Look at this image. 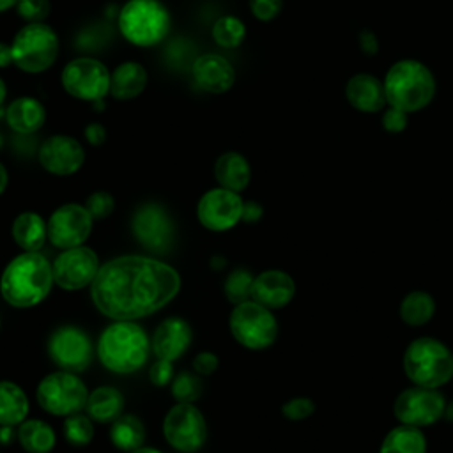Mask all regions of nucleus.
I'll return each mask as SVG.
<instances>
[{"mask_svg":"<svg viewBox=\"0 0 453 453\" xmlns=\"http://www.w3.org/2000/svg\"><path fill=\"white\" fill-rule=\"evenodd\" d=\"M5 94H7V88H5V83H4V80L0 78V104L4 103V99H5Z\"/></svg>","mask_w":453,"mask_h":453,"instance_id":"obj_51","label":"nucleus"},{"mask_svg":"<svg viewBox=\"0 0 453 453\" xmlns=\"http://www.w3.org/2000/svg\"><path fill=\"white\" fill-rule=\"evenodd\" d=\"M41 166L53 175H73L85 161V150L81 143L67 134H53L46 138L39 147Z\"/></svg>","mask_w":453,"mask_h":453,"instance_id":"obj_17","label":"nucleus"},{"mask_svg":"<svg viewBox=\"0 0 453 453\" xmlns=\"http://www.w3.org/2000/svg\"><path fill=\"white\" fill-rule=\"evenodd\" d=\"M9 64H12V51H11V44H7V42H0V67H7Z\"/></svg>","mask_w":453,"mask_h":453,"instance_id":"obj_46","label":"nucleus"},{"mask_svg":"<svg viewBox=\"0 0 453 453\" xmlns=\"http://www.w3.org/2000/svg\"><path fill=\"white\" fill-rule=\"evenodd\" d=\"M12 239L23 251H39L48 239V223L35 212H21L12 221Z\"/></svg>","mask_w":453,"mask_h":453,"instance_id":"obj_26","label":"nucleus"},{"mask_svg":"<svg viewBox=\"0 0 453 453\" xmlns=\"http://www.w3.org/2000/svg\"><path fill=\"white\" fill-rule=\"evenodd\" d=\"M94 218L85 205L64 203L57 207L48 221V239L55 248L67 250L81 246L92 232Z\"/></svg>","mask_w":453,"mask_h":453,"instance_id":"obj_14","label":"nucleus"},{"mask_svg":"<svg viewBox=\"0 0 453 453\" xmlns=\"http://www.w3.org/2000/svg\"><path fill=\"white\" fill-rule=\"evenodd\" d=\"M129 453H163V451H159V449H156V448L142 446V448H138V449H134V451H129Z\"/></svg>","mask_w":453,"mask_h":453,"instance_id":"obj_49","label":"nucleus"},{"mask_svg":"<svg viewBox=\"0 0 453 453\" xmlns=\"http://www.w3.org/2000/svg\"><path fill=\"white\" fill-rule=\"evenodd\" d=\"M5 120L12 131L19 134H30L42 127L46 120V110L35 97L23 96L7 106Z\"/></svg>","mask_w":453,"mask_h":453,"instance_id":"obj_23","label":"nucleus"},{"mask_svg":"<svg viewBox=\"0 0 453 453\" xmlns=\"http://www.w3.org/2000/svg\"><path fill=\"white\" fill-rule=\"evenodd\" d=\"M150 343L145 331L133 320H115L99 336L97 357L113 373H133L149 357Z\"/></svg>","mask_w":453,"mask_h":453,"instance_id":"obj_3","label":"nucleus"},{"mask_svg":"<svg viewBox=\"0 0 453 453\" xmlns=\"http://www.w3.org/2000/svg\"><path fill=\"white\" fill-rule=\"evenodd\" d=\"M7 184H9V173H7V168L0 163V195L5 191Z\"/></svg>","mask_w":453,"mask_h":453,"instance_id":"obj_47","label":"nucleus"},{"mask_svg":"<svg viewBox=\"0 0 453 453\" xmlns=\"http://www.w3.org/2000/svg\"><path fill=\"white\" fill-rule=\"evenodd\" d=\"M64 435L73 446H87L94 439V425L90 416L71 414L64 421Z\"/></svg>","mask_w":453,"mask_h":453,"instance_id":"obj_34","label":"nucleus"},{"mask_svg":"<svg viewBox=\"0 0 453 453\" xmlns=\"http://www.w3.org/2000/svg\"><path fill=\"white\" fill-rule=\"evenodd\" d=\"M435 313V301L425 290H411L400 303V319L412 327L425 326Z\"/></svg>","mask_w":453,"mask_h":453,"instance_id":"obj_32","label":"nucleus"},{"mask_svg":"<svg viewBox=\"0 0 453 453\" xmlns=\"http://www.w3.org/2000/svg\"><path fill=\"white\" fill-rule=\"evenodd\" d=\"M133 234L142 246L161 251L170 244L173 225L168 212L157 203H143L133 214Z\"/></svg>","mask_w":453,"mask_h":453,"instance_id":"obj_18","label":"nucleus"},{"mask_svg":"<svg viewBox=\"0 0 453 453\" xmlns=\"http://www.w3.org/2000/svg\"><path fill=\"white\" fill-rule=\"evenodd\" d=\"M244 23L232 14L218 18L212 25V39L223 48H237L244 41Z\"/></svg>","mask_w":453,"mask_h":453,"instance_id":"obj_33","label":"nucleus"},{"mask_svg":"<svg viewBox=\"0 0 453 453\" xmlns=\"http://www.w3.org/2000/svg\"><path fill=\"white\" fill-rule=\"evenodd\" d=\"M379 453H426V437L421 428L400 423L386 434Z\"/></svg>","mask_w":453,"mask_h":453,"instance_id":"obj_29","label":"nucleus"},{"mask_svg":"<svg viewBox=\"0 0 453 453\" xmlns=\"http://www.w3.org/2000/svg\"><path fill=\"white\" fill-rule=\"evenodd\" d=\"M296 296L292 276L280 269H267L255 276L251 285V299L269 310L287 306Z\"/></svg>","mask_w":453,"mask_h":453,"instance_id":"obj_19","label":"nucleus"},{"mask_svg":"<svg viewBox=\"0 0 453 453\" xmlns=\"http://www.w3.org/2000/svg\"><path fill=\"white\" fill-rule=\"evenodd\" d=\"M191 340H193L191 326L184 319L170 317L156 327L150 340V347L157 359L173 361L188 350Z\"/></svg>","mask_w":453,"mask_h":453,"instance_id":"obj_20","label":"nucleus"},{"mask_svg":"<svg viewBox=\"0 0 453 453\" xmlns=\"http://www.w3.org/2000/svg\"><path fill=\"white\" fill-rule=\"evenodd\" d=\"M110 76L111 73L97 58L80 57L65 64L60 80L69 96L96 103L110 92Z\"/></svg>","mask_w":453,"mask_h":453,"instance_id":"obj_11","label":"nucleus"},{"mask_svg":"<svg viewBox=\"0 0 453 453\" xmlns=\"http://www.w3.org/2000/svg\"><path fill=\"white\" fill-rule=\"evenodd\" d=\"M253 276L246 269H235L228 274L225 281V296L232 304L244 303L251 299V285H253Z\"/></svg>","mask_w":453,"mask_h":453,"instance_id":"obj_35","label":"nucleus"},{"mask_svg":"<svg viewBox=\"0 0 453 453\" xmlns=\"http://www.w3.org/2000/svg\"><path fill=\"white\" fill-rule=\"evenodd\" d=\"M149 379H150V382H152L154 386H157V388H163V386H166L168 382H172V380H173V365H172V361H168V359H157V361L150 366V370H149Z\"/></svg>","mask_w":453,"mask_h":453,"instance_id":"obj_41","label":"nucleus"},{"mask_svg":"<svg viewBox=\"0 0 453 453\" xmlns=\"http://www.w3.org/2000/svg\"><path fill=\"white\" fill-rule=\"evenodd\" d=\"M244 202L237 191L214 188L202 195L196 205V216L202 226L212 232H223L235 226L242 218Z\"/></svg>","mask_w":453,"mask_h":453,"instance_id":"obj_15","label":"nucleus"},{"mask_svg":"<svg viewBox=\"0 0 453 453\" xmlns=\"http://www.w3.org/2000/svg\"><path fill=\"white\" fill-rule=\"evenodd\" d=\"M202 395V382L196 375L180 372L172 380V396L179 403H193Z\"/></svg>","mask_w":453,"mask_h":453,"instance_id":"obj_36","label":"nucleus"},{"mask_svg":"<svg viewBox=\"0 0 453 453\" xmlns=\"http://www.w3.org/2000/svg\"><path fill=\"white\" fill-rule=\"evenodd\" d=\"M85 207L94 219H106L115 209V198L108 191H96L87 196Z\"/></svg>","mask_w":453,"mask_h":453,"instance_id":"obj_38","label":"nucleus"},{"mask_svg":"<svg viewBox=\"0 0 453 453\" xmlns=\"http://www.w3.org/2000/svg\"><path fill=\"white\" fill-rule=\"evenodd\" d=\"M88 398L87 386L73 372L60 370L48 373L37 386L39 405L53 416L80 412Z\"/></svg>","mask_w":453,"mask_h":453,"instance_id":"obj_9","label":"nucleus"},{"mask_svg":"<svg viewBox=\"0 0 453 453\" xmlns=\"http://www.w3.org/2000/svg\"><path fill=\"white\" fill-rule=\"evenodd\" d=\"M262 207L260 203L257 202H244V207H242V221L246 223H257L260 218H262Z\"/></svg>","mask_w":453,"mask_h":453,"instance_id":"obj_45","label":"nucleus"},{"mask_svg":"<svg viewBox=\"0 0 453 453\" xmlns=\"http://www.w3.org/2000/svg\"><path fill=\"white\" fill-rule=\"evenodd\" d=\"M85 138L88 140L90 145H96V147L103 145L104 140H106V129L101 124L92 122L85 127Z\"/></svg>","mask_w":453,"mask_h":453,"instance_id":"obj_44","label":"nucleus"},{"mask_svg":"<svg viewBox=\"0 0 453 453\" xmlns=\"http://www.w3.org/2000/svg\"><path fill=\"white\" fill-rule=\"evenodd\" d=\"M218 356L212 354V352H198L193 359V370L198 373V375H211L216 372L218 368Z\"/></svg>","mask_w":453,"mask_h":453,"instance_id":"obj_43","label":"nucleus"},{"mask_svg":"<svg viewBox=\"0 0 453 453\" xmlns=\"http://www.w3.org/2000/svg\"><path fill=\"white\" fill-rule=\"evenodd\" d=\"M193 78L203 90L211 94H223L232 88L235 81V71L225 57L207 53L195 60Z\"/></svg>","mask_w":453,"mask_h":453,"instance_id":"obj_21","label":"nucleus"},{"mask_svg":"<svg viewBox=\"0 0 453 453\" xmlns=\"http://www.w3.org/2000/svg\"><path fill=\"white\" fill-rule=\"evenodd\" d=\"M251 14L260 21L274 19L283 7V0H248Z\"/></svg>","mask_w":453,"mask_h":453,"instance_id":"obj_40","label":"nucleus"},{"mask_svg":"<svg viewBox=\"0 0 453 453\" xmlns=\"http://www.w3.org/2000/svg\"><path fill=\"white\" fill-rule=\"evenodd\" d=\"M446 412V400L435 388L412 384L398 393L393 403V414L398 423L411 426H430Z\"/></svg>","mask_w":453,"mask_h":453,"instance_id":"obj_10","label":"nucleus"},{"mask_svg":"<svg viewBox=\"0 0 453 453\" xmlns=\"http://www.w3.org/2000/svg\"><path fill=\"white\" fill-rule=\"evenodd\" d=\"M345 96L350 106L365 113L380 111L388 104L384 83L379 78L366 73L354 74L347 81Z\"/></svg>","mask_w":453,"mask_h":453,"instance_id":"obj_22","label":"nucleus"},{"mask_svg":"<svg viewBox=\"0 0 453 453\" xmlns=\"http://www.w3.org/2000/svg\"><path fill=\"white\" fill-rule=\"evenodd\" d=\"M214 177L221 188L239 193L250 184L251 168L242 154L228 150L216 159Z\"/></svg>","mask_w":453,"mask_h":453,"instance_id":"obj_24","label":"nucleus"},{"mask_svg":"<svg viewBox=\"0 0 453 453\" xmlns=\"http://www.w3.org/2000/svg\"><path fill=\"white\" fill-rule=\"evenodd\" d=\"M147 85V71L138 62H124L110 76V94L119 101L140 96Z\"/></svg>","mask_w":453,"mask_h":453,"instance_id":"obj_25","label":"nucleus"},{"mask_svg":"<svg viewBox=\"0 0 453 453\" xmlns=\"http://www.w3.org/2000/svg\"><path fill=\"white\" fill-rule=\"evenodd\" d=\"M28 411L30 405L25 391L11 380H0V425H21L27 419Z\"/></svg>","mask_w":453,"mask_h":453,"instance_id":"obj_28","label":"nucleus"},{"mask_svg":"<svg viewBox=\"0 0 453 453\" xmlns=\"http://www.w3.org/2000/svg\"><path fill=\"white\" fill-rule=\"evenodd\" d=\"M0 327H2V320H0Z\"/></svg>","mask_w":453,"mask_h":453,"instance_id":"obj_52","label":"nucleus"},{"mask_svg":"<svg viewBox=\"0 0 453 453\" xmlns=\"http://www.w3.org/2000/svg\"><path fill=\"white\" fill-rule=\"evenodd\" d=\"M382 126L389 133H402L407 126V111L398 110L395 106H389L382 113Z\"/></svg>","mask_w":453,"mask_h":453,"instance_id":"obj_42","label":"nucleus"},{"mask_svg":"<svg viewBox=\"0 0 453 453\" xmlns=\"http://www.w3.org/2000/svg\"><path fill=\"white\" fill-rule=\"evenodd\" d=\"M48 352L62 370L73 373L83 372L92 361V342L85 331L74 326H64L51 334Z\"/></svg>","mask_w":453,"mask_h":453,"instance_id":"obj_16","label":"nucleus"},{"mask_svg":"<svg viewBox=\"0 0 453 453\" xmlns=\"http://www.w3.org/2000/svg\"><path fill=\"white\" fill-rule=\"evenodd\" d=\"M382 83L388 104L407 113L425 108L435 96V78L432 71L412 58L395 62Z\"/></svg>","mask_w":453,"mask_h":453,"instance_id":"obj_4","label":"nucleus"},{"mask_svg":"<svg viewBox=\"0 0 453 453\" xmlns=\"http://www.w3.org/2000/svg\"><path fill=\"white\" fill-rule=\"evenodd\" d=\"M16 2H18V0H0V12H4V11H7V9H11V7H14Z\"/></svg>","mask_w":453,"mask_h":453,"instance_id":"obj_48","label":"nucleus"},{"mask_svg":"<svg viewBox=\"0 0 453 453\" xmlns=\"http://www.w3.org/2000/svg\"><path fill=\"white\" fill-rule=\"evenodd\" d=\"M85 409L92 421L113 423L122 414L124 396L117 388L101 386L88 395Z\"/></svg>","mask_w":453,"mask_h":453,"instance_id":"obj_27","label":"nucleus"},{"mask_svg":"<svg viewBox=\"0 0 453 453\" xmlns=\"http://www.w3.org/2000/svg\"><path fill=\"white\" fill-rule=\"evenodd\" d=\"M53 267L39 251H23L14 257L0 276L2 297L14 308H32L51 292Z\"/></svg>","mask_w":453,"mask_h":453,"instance_id":"obj_2","label":"nucleus"},{"mask_svg":"<svg viewBox=\"0 0 453 453\" xmlns=\"http://www.w3.org/2000/svg\"><path fill=\"white\" fill-rule=\"evenodd\" d=\"M12 64L30 74L46 71L58 55V37L46 23L25 25L11 42Z\"/></svg>","mask_w":453,"mask_h":453,"instance_id":"obj_7","label":"nucleus"},{"mask_svg":"<svg viewBox=\"0 0 453 453\" xmlns=\"http://www.w3.org/2000/svg\"><path fill=\"white\" fill-rule=\"evenodd\" d=\"M16 11L27 23H42L50 16L51 5L50 0H18Z\"/></svg>","mask_w":453,"mask_h":453,"instance_id":"obj_37","label":"nucleus"},{"mask_svg":"<svg viewBox=\"0 0 453 453\" xmlns=\"http://www.w3.org/2000/svg\"><path fill=\"white\" fill-rule=\"evenodd\" d=\"M18 441L27 453H50L57 437L53 428L41 419H25L18 428Z\"/></svg>","mask_w":453,"mask_h":453,"instance_id":"obj_30","label":"nucleus"},{"mask_svg":"<svg viewBox=\"0 0 453 453\" xmlns=\"http://www.w3.org/2000/svg\"><path fill=\"white\" fill-rule=\"evenodd\" d=\"M281 412L290 421H303L315 412V402L306 396H296L283 403Z\"/></svg>","mask_w":453,"mask_h":453,"instance_id":"obj_39","label":"nucleus"},{"mask_svg":"<svg viewBox=\"0 0 453 453\" xmlns=\"http://www.w3.org/2000/svg\"><path fill=\"white\" fill-rule=\"evenodd\" d=\"M163 434L166 442L177 451L195 453L207 439V423L198 407L177 402L165 416Z\"/></svg>","mask_w":453,"mask_h":453,"instance_id":"obj_12","label":"nucleus"},{"mask_svg":"<svg viewBox=\"0 0 453 453\" xmlns=\"http://www.w3.org/2000/svg\"><path fill=\"white\" fill-rule=\"evenodd\" d=\"M53 280L64 290H80L92 285L99 273V258L92 248L74 246L62 250L51 264Z\"/></svg>","mask_w":453,"mask_h":453,"instance_id":"obj_13","label":"nucleus"},{"mask_svg":"<svg viewBox=\"0 0 453 453\" xmlns=\"http://www.w3.org/2000/svg\"><path fill=\"white\" fill-rule=\"evenodd\" d=\"M446 419H449L453 423V400L451 402H446V412H444Z\"/></svg>","mask_w":453,"mask_h":453,"instance_id":"obj_50","label":"nucleus"},{"mask_svg":"<svg viewBox=\"0 0 453 453\" xmlns=\"http://www.w3.org/2000/svg\"><path fill=\"white\" fill-rule=\"evenodd\" d=\"M111 444L120 451H134L143 446L145 441V426L133 414H120L110 428Z\"/></svg>","mask_w":453,"mask_h":453,"instance_id":"obj_31","label":"nucleus"},{"mask_svg":"<svg viewBox=\"0 0 453 453\" xmlns=\"http://www.w3.org/2000/svg\"><path fill=\"white\" fill-rule=\"evenodd\" d=\"M403 372L412 384L439 389L453 379V352L437 338L419 336L403 352Z\"/></svg>","mask_w":453,"mask_h":453,"instance_id":"obj_5","label":"nucleus"},{"mask_svg":"<svg viewBox=\"0 0 453 453\" xmlns=\"http://www.w3.org/2000/svg\"><path fill=\"white\" fill-rule=\"evenodd\" d=\"M180 290L179 273L159 260L124 255L99 267L90 285L96 308L113 320H134L168 304Z\"/></svg>","mask_w":453,"mask_h":453,"instance_id":"obj_1","label":"nucleus"},{"mask_svg":"<svg viewBox=\"0 0 453 453\" xmlns=\"http://www.w3.org/2000/svg\"><path fill=\"white\" fill-rule=\"evenodd\" d=\"M228 327L232 336L250 350H264L276 342L278 322L273 310L253 299L239 303L230 311Z\"/></svg>","mask_w":453,"mask_h":453,"instance_id":"obj_8","label":"nucleus"},{"mask_svg":"<svg viewBox=\"0 0 453 453\" xmlns=\"http://www.w3.org/2000/svg\"><path fill=\"white\" fill-rule=\"evenodd\" d=\"M170 14L159 0H127L119 12V30L134 46L149 48L170 32Z\"/></svg>","mask_w":453,"mask_h":453,"instance_id":"obj_6","label":"nucleus"}]
</instances>
